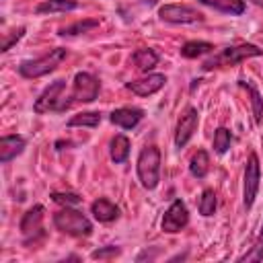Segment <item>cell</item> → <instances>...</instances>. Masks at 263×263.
<instances>
[{
    "label": "cell",
    "instance_id": "3",
    "mask_svg": "<svg viewBox=\"0 0 263 263\" xmlns=\"http://www.w3.org/2000/svg\"><path fill=\"white\" fill-rule=\"evenodd\" d=\"M64 58H66V49L64 47H55V49H49L47 53H43L41 58L21 62L18 72L25 78H39V76H45V74L53 72Z\"/></svg>",
    "mask_w": 263,
    "mask_h": 263
},
{
    "label": "cell",
    "instance_id": "20",
    "mask_svg": "<svg viewBox=\"0 0 263 263\" xmlns=\"http://www.w3.org/2000/svg\"><path fill=\"white\" fill-rule=\"evenodd\" d=\"M132 60H134V64H136L140 70L148 72V70H152V68L156 66V62H158V55H156L152 49H148V47H142V49L134 51Z\"/></svg>",
    "mask_w": 263,
    "mask_h": 263
},
{
    "label": "cell",
    "instance_id": "29",
    "mask_svg": "<svg viewBox=\"0 0 263 263\" xmlns=\"http://www.w3.org/2000/svg\"><path fill=\"white\" fill-rule=\"evenodd\" d=\"M23 33H25V27H21V29L12 31V35L4 37V43H2V51H8V49L12 47V43H14V41H18V39L23 37Z\"/></svg>",
    "mask_w": 263,
    "mask_h": 263
},
{
    "label": "cell",
    "instance_id": "18",
    "mask_svg": "<svg viewBox=\"0 0 263 263\" xmlns=\"http://www.w3.org/2000/svg\"><path fill=\"white\" fill-rule=\"evenodd\" d=\"M210 171V156L205 150H197L193 156H191V162H189V173L195 177V179H203Z\"/></svg>",
    "mask_w": 263,
    "mask_h": 263
},
{
    "label": "cell",
    "instance_id": "9",
    "mask_svg": "<svg viewBox=\"0 0 263 263\" xmlns=\"http://www.w3.org/2000/svg\"><path fill=\"white\" fill-rule=\"evenodd\" d=\"M189 224V212H187V205L181 201V199H175L168 210L164 212L162 216V230L168 232V234H175V232H181L185 226Z\"/></svg>",
    "mask_w": 263,
    "mask_h": 263
},
{
    "label": "cell",
    "instance_id": "6",
    "mask_svg": "<svg viewBox=\"0 0 263 263\" xmlns=\"http://www.w3.org/2000/svg\"><path fill=\"white\" fill-rule=\"evenodd\" d=\"M101 84L99 78L92 76L90 72H76L74 82H72V92H70V103H92L99 97Z\"/></svg>",
    "mask_w": 263,
    "mask_h": 263
},
{
    "label": "cell",
    "instance_id": "26",
    "mask_svg": "<svg viewBox=\"0 0 263 263\" xmlns=\"http://www.w3.org/2000/svg\"><path fill=\"white\" fill-rule=\"evenodd\" d=\"M216 212V193L212 189H205L199 197V214L201 216H212Z\"/></svg>",
    "mask_w": 263,
    "mask_h": 263
},
{
    "label": "cell",
    "instance_id": "11",
    "mask_svg": "<svg viewBox=\"0 0 263 263\" xmlns=\"http://www.w3.org/2000/svg\"><path fill=\"white\" fill-rule=\"evenodd\" d=\"M197 123H199V113H197V109L189 107V109L181 115V119H179V123H177V132H175V146H177V148H183V146L191 140L193 132L197 129Z\"/></svg>",
    "mask_w": 263,
    "mask_h": 263
},
{
    "label": "cell",
    "instance_id": "14",
    "mask_svg": "<svg viewBox=\"0 0 263 263\" xmlns=\"http://www.w3.org/2000/svg\"><path fill=\"white\" fill-rule=\"evenodd\" d=\"M25 138L23 136H4L0 140V162L6 164L10 162L14 156H18L25 150Z\"/></svg>",
    "mask_w": 263,
    "mask_h": 263
},
{
    "label": "cell",
    "instance_id": "1",
    "mask_svg": "<svg viewBox=\"0 0 263 263\" xmlns=\"http://www.w3.org/2000/svg\"><path fill=\"white\" fill-rule=\"evenodd\" d=\"M64 92H66V80H53L39 97H37V101H35V105H33V111L35 113H49V111H58V113H62V111H66V109H70L72 107V103H70V97H64Z\"/></svg>",
    "mask_w": 263,
    "mask_h": 263
},
{
    "label": "cell",
    "instance_id": "2",
    "mask_svg": "<svg viewBox=\"0 0 263 263\" xmlns=\"http://www.w3.org/2000/svg\"><path fill=\"white\" fill-rule=\"evenodd\" d=\"M138 179L142 187L154 189L160 181V150L156 146H146L138 156Z\"/></svg>",
    "mask_w": 263,
    "mask_h": 263
},
{
    "label": "cell",
    "instance_id": "28",
    "mask_svg": "<svg viewBox=\"0 0 263 263\" xmlns=\"http://www.w3.org/2000/svg\"><path fill=\"white\" fill-rule=\"evenodd\" d=\"M51 199L55 203H62V205H78L80 203V195L76 193H51Z\"/></svg>",
    "mask_w": 263,
    "mask_h": 263
},
{
    "label": "cell",
    "instance_id": "5",
    "mask_svg": "<svg viewBox=\"0 0 263 263\" xmlns=\"http://www.w3.org/2000/svg\"><path fill=\"white\" fill-rule=\"evenodd\" d=\"M263 51L257 45L251 43H242V45H234V47H224L220 53L212 55L210 60L203 62V70H214V68H222V66H234L247 58H257Z\"/></svg>",
    "mask_w": 263,
    "mask_h": 263
},
{
    "label": "cell",
    "instance_id": "17",
    "mask_svg": "<svg viewBox=\"0 0 263 263\" xmlns=\"http://www.w3.org/2000/svg\"><path fill=\"white\" fill-rule=\"evenodd\" d=\"M199 2L210 6V8H214V10L232 14V16L245 12V0H199Z\"/></svg>",
    "mask_w": 263,
    "mask_h": 263
},
{
    "label": "cell",
    "instance_id": "15",
    "mask_svg": "<svg viewBox=\"0 0 263 263\" xmlns=\"http://www.w3.org/2000/svg\"><path fill=\"white\" fill-rule=\"evenodd\" d=\"M90 212L99 222H111L119 216V208L115 203H111L109 199H105V197L95 199L92 205H90Z\"/></svg>",
    "mask_w": 263,
    "mask_h": 263
},
{
    "label": "cell",
    "instance_id": "27",
    "mask_svg": "<svg viewBox=\"0 0 263 263\" xmlns=\"http://www.w3.org/2000/svg\"><path fill=\"white\" fill-rule=\"evenodd\" d=\"M238 261H263V228H261L255 245L251 247V251L245 253L242 257H238Z\"/></svg>",
    "mask_w": 263,
    "mask_h": 263
},
{
    "label": "cell",
    "instance_id": "19",
    "mask_svg": "<svg viewBox=\"0 0 263 263\" xmlns=\"http://www.w3.org/2000/svg\"><path fill=\"white\" fill-rule=\"evenodd\" d=\"M127 156H129V140L119 134L111 142V158H113L115 164H121V162L127 160Z\"/></svg>",
    "mask_w": 263,
    "mask_h": 263
},
{
    "label": "cell",
    "instance_id": "31",
    "mask_svg": "<svg viewBox=\"0 0 263 263\" xmlns=\"http://www.w3.org/2000/svg\"><path fill=\"white\" fill-rule=\"evenodd\" d=\"M251 2H255L257 6H263V0H251Z\"/></svg>",
    "mask_w": 263,
    "mask_h": 263
},
{
    "label": "cell",
    "instance_id": "21",
    "mask_svg": "<svg viewBox=\"0 0 263 263\" xmlns=\"http://www.w3.org/2000/svg\"><path fill=\"white\" fill-rule=\"evenodd\" d=\"M212 49H214V45L208 43V41H187L181 47V55H185V58H199L203 53H210Z\"/></svg>",
    "mask_w": 263,
    "mask_h": 263
},
{
    "label": "cell",
    "instance_id": "30",
    "mask_svg": "<svg viewBox=\"0 0 263 263\" xmlns=\"http://www.w3.org/2000/svg\"><path fill=\"white\" fill-rule=\"evenodd\" d=\"M119 255V249L117 247H107V249H99L92 253V259H105V257H115Z\"/></svg>",
    "mask_w": 263,
    "mask_h": 263
},
{
    "label": "cell",
    "instance_id": "25",
    "mask_svg": "<svg viewBox=\"0 0 263 263\" xmlns=\"http://www.w3.org/2000/svg\"><path fill=\"white\" fill-rule=\"evenodd\" d=\"M230 144H232V134H230V129L218 127L216 134H214V150H216L218 154H224V152L230 148Z\"/></svg>",
    "mask_w": 263,
    "mask_h": 263
},
{
    "label": "cell",
    "instance_id": "8",
    "mask_svg": "<svg viewBox=\"0 0 263 263\" xmlns=\"http://www.w3.org/2000/svg\"><path fill=\"white\" fill-rule=\"evenodd\" d=\"M259 181H261V168H259V158L257 154L253 152L247 160V166H245V189H242V201H245V208L249 210L257 197V189H259Z\"/></svg>",
    "mask_w": 263,
    "mask_h": 263
},
{
    "label": "cell",
    "instance_id": "13",
    "mask_svg": "<svg viewBox=\"0 0 263 263\" xmlns=\"http://www.w3.org/2000/svg\"><path fill=\"white\" fill-rule=\"evenodd\" d=\"M142 117H144L142 109H138V107H121V109H115L109 119H111V123H115V125H119L123 129H132L142 121Z\"/></svg>",
    "mask_w": 263,
    "mask_h": 263
},
{
    "label": "cell",
    "instance_id": "23",
    "mask_svg": "<svg viewBox=\"0 0 263 263\" xmlns=\"http://www.w3.org/2000/svg\"><path fill=\"white\" fill-rule=\"evenodd\" d=\"M99 123H101V113L86 111V113H78V115L70 117L68 127H76V125H84V127H97Z\"/></svg>",
    "mask_w": 263,
    "mask_h": 263
},
{
    "label": "cell",
    "instance_id": "7",
    "mask_svg": "<svg viewBox=\"0 0 263 263\" xmlns=\"http://www.w3.org/2000/svg\"><path fill=\"white\" fill-rule=\"evenodd\" d=\"M158 16L166 23H175V25H191V23H201L203 14L187 4H164L158 10Z\"/></svg>",
    "mask_w": 263,
    "mask_h": 263
},
{
    "label": "cell",
    "instance_id": "10",
    "mask_svg": "<svg viewBox=\"0 0 263 263\" xmlns=\"http://www.w3.org/2000/svg\"><path fill=\"white\" fill-rule=\"evenodd\" d=\"M43 205H33L31 210L25 212L23 220H21V234L25 238V242H35L37 236L43 234Z\"/></svg>",
    "mask_w": 263,
    "mask_h": 263
},
{
    "label": "cell",
    "instance_id": "22",
    "mask_svg": "<svg viewBox=\"0 0 263 263\" xmlns=\"http://www.w3.org/2000/svg\"><path fill=\"white\" fill-rule=\"evenodd\" d=\"M240 86H245L249 92H251V105H253V117H255V123H261L263 121V99H261V95H259V90L253 86V84H249V82H245V80H240Z\"/></svg>",
    "mask_w": 263,
    "mask_h": 263
},
{
    "label": "cell",
    "instance_id": "24",
    "mask_svg": "<svg viewBox=\"0 0 263 263\" xmlns=\"http://www.w3.org/2000/svg\"><path fill=\"white\" fill-rule=\"evenodd\" d=\"M95 27H99V21L97 18H90V21H78V23H74V25H68V27H64V29H60V35H82V33H86V31H90V29H95Z\"/></svg>",
    "mask_w": 263,
    "mask_h": 263
},
{
    "label": "cell",
    "instance_id": "12",
    "mask_svg": "<svg viewBox=\"0 0 263 263\" xmlns=\"http://www.w3.org/2000/svg\"><path fill=\"white\" fill-rule=\"evenodd\" d=\"M166 82V76L164 74H148L146 78H140V80H134L127 84V88L132 92H136L138 97H148V95H154L156 90H160Z\"/></svg>",
    "mask_w": 263,
    "mask_h": 263
},
{
    "label": "cell",
    "instance_id": "4",
    "mask_svg": "<svg viewBox=\"0 0 263 263\" xmlns=\"http://www.w3.org/2000/svg\"><path fill=\"white\" fill-rule=\"evenodd\" d=\"M53 224L58 230H62L64 234H70V236H88L92 232L90 220L82 212L70 210L68 205L53 214Z\"/></svg>",
    "mask_w": 263,
    "mask_h": 263
},
{
    "label": "cell",
    "instance_id": "16",
    "mask_svg": "<svg viewBox=\"0 0 263 263\" xmlns=\"http://www.w3.org/2000/svg\"><path fill=\"white\" fill-rule=\"evenodd\" d=\"M78 6L76 0H43L35 12L37 14H53V12H68V10H74Z\"/></svg>",
    "mask_w": 263,
    "mask_h": 263
}]
</instances>
